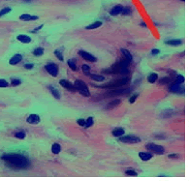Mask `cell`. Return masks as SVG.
Wrapping results in <instances>:
<instances>
[{
    "label": "cell",
    "instance_id": "cell-20",
    "mask_svg": "<svg viewBox=\"0 0 189 181\" xmlns=\"http://www.w3.org/2000/svg\"><path fill=\"white\" fill-rule=\"evenodd\" d=\"M16 39H18V41H19L21 43H24V44H29L31 42L30 37L27 36V35H24V34L19 35L18 37H16Z\"/></svg>",
    "mask_w": 189,
    "mask_h": 181
},
{
    "label": "cell",
    "instance_id": "cell-12",
    "mask_svg": "<svg viewBox=\"0 0 189 181\" xmlns=\"http://www.w3.org/2000/svg\"><path fill=\"white\" fill-rule=\"evenodd\" d=\"M21 60H22V55L19 54V53H16V54L12 56L11 59L9 60V63L11 65H16L19 64V62H21Z\"/></svg>",
    "mask_w": 189,
    "mask_h": 181
},
{
    "label": "cell",
    "instance_id": "cell-28",
    "mask_svg": "<svg viewBox=\"0 0 189 181\" xmlns=\"http://www.w3.org/2000/svg\"><path fill=\"white\" fill-rule=\"evenodd\" d=\"M94 124V119H93V117L92 116H89L88 118L85 120V125L84 127L85 128H90V127L93 125Z\"/></svg>",
    "mask_w": 189,
    "mask_h": 181
},
{
    "label": "cell",
    "instance_id": "cell-22",
    "mask_svg": "<svg viewBox=\"0 0 189 181\" xmlns=\"http://www.w3.org/2000/svg\"><path fill=\"white\" fill-rule=\"evenodd\" d=\"M102 24H103V22H102V21H94V22L90 23V24L87 25L85 28H87V30L96 29V28H99V27H100V26H102Z\"/></svg>",
    "mask_w": 189,
    "mask_h": 181
},
{
    "label": "cell",
    "instance_id": "cell-35",
    "mask_svg": "<svg viewBox=\"0 0 189 181\" xmlns=\"http://www.w3.org/2000/svg\"><path fill=\"white\" fill-rule=\"evenodd\" d=\"M184 80H185V79H184L183 76H182V75H178L177 78H175V82H178V83H180V84H182V83L184 82Z\"/></svg>",
    "mask_w": 189,
    "mask_h": 181
},
{
    "label": "cell",
    "instance_id": "cell-8",
    "mask_svg": "<svg viewBox=\"0 0 189 181\" xmlns=\"http://www.w3.org/2000/svg\"><path fill=\"white\" fill-rule=\"evenodd\" d=\"M79 54L81 55L84 60H87V61H90V62H96V61H97V58H96L94 55H92L91 53H89V52H85V51H79Z\"/></svg>",
    "mask_w": 189,
    "mask_h": 181
},
{
    "label": "cell",
    "instance_id": "cell-18",
    "mask_svg": "<svg viewBox=\"0 0 189 181\" xmlns=\"http://www.w3.org/2000/svg\"><path fill=\"white\" fill-rule=\"evenodd\" d=\"M112 136L115 137V138H120L121 136H123L124 134H125V131L123 128H115L112 130Z\"/></svg>",
    "mask_w": 189,
    "mask_h": 181
},
{
    "label": "cell",
    "instance_id": "cell-26",
    "mask_svg": "<svg viewBox=\"0 0 189 181\" xmlns=\"http://www.w3.org/2000/svg\"><path fill=\"white\" fill-rule=\"evenodd\" d=\"M90 78L92 80H95V82H104L105 80V78L103 76H100V75H90Z\"/></svg>",
    "mask_w": 189,
    "mask_h": 181
},
{
    "label": "cell",
    "instance_id": "cell-41",
    "mask_svg": "<svg viewBox=\"0 0 189 181\" xmlns=\"http://www.w3.org/2000/svg\"><path fill=\"white\" fill-rule=\"evenodd\" d=\"M138 96H139L138 94H135V95H133V96H131L130 99H129V103H130V104L135 103L136 100H137V98H138Z\"/></svg>",
    "mask_w": 189,
    "mask_h": 181
},
{
    "label": "cell",
    "instance_id": "cell-17",
    "mask_svg": "<svg viewBox=\"0 0 189 181\" xmlns=\"http://www.w3.org/2000/svg\"><path fill=\"white\" fill-rule=\"evenodd\" d=\"M120 52H121V53H122V55H123L124 59L128 60L129 62L132 61V59H133V56H132L131 52H129L128 49H121Z\"/></svg>",
    "mask_w": 189,
    "mask_h": 181
},
{
    "label": "cell",
    "instance_id": "cell-11",
    "mask_svg": "<svg viewBox=\"0 0 189 181\" xmlns=\"http://www.w3.org/2000/svg\"><path fill=\"white\" fill-rule=\"evenodd\" d=\"M169 84H170L169 85V90L174 93H178L180 91V89L183 88L181 84H180V83H178L175 82H172L171 83H169Z\"/></svg>",
    "mask_w": 189,
    "mask_h": 181
},
{
    "label": "cell",
    "instance_id": "cell-38",
    "mask_svg": "<svg viewBox=\"0 0 189 181\" xmlns=\"http://www.w3.org/2000/svg\"><path fill=\"white\" fill-rule=\"evenodd\" d=\"M132 13V10L129 8V7H123V10H122V12H121V14L123 15V16H128V15H130Z\"/></svg>",
    "mask_w": 189,
    "mask_h": 181
},
{
    "label": "cell",
    "instance_id": "cell-34",
    "mask_svg": "<svg viewBox=\"0 0 189 181\" xmlns=\"http://www.w3.org/2000/svg\"><path fill=\"white\" fill-rule=\"evenodd\" d=\"M12 11V8H10V7H6V8H3L1 11H0V16H5V15H7L8 13H10Z\"/></svg>",
    "mask_w": 189,
    "mask_h": 181
},
{
    "label": "cell",
    "instance_id": "cell-6",
    "mask_svg": "<svg viewBox=\"0 0 189 181\" xmlns=\"http://www.w3.org/2000/svg\"><path fill=\"white\" fill-rule=\"evenodd\" d=\"M45 70L52 77H57L58 76V73H59L58 66L56 64H54V63H49V64H47L45 66Z\"/></svg>",
    "mask_w": 189,
    "mask_h": 181
},
{
    "label": "cell",
    "instance_id": "cell-2",
    "mask_svg": "<svg viewBox=\"0 0 189 181\" xmlns=\"http://www.w3.org/2000/svg\"><path fill=\"white\" fill-rule=\"evenodd\" d=\"M75 85V88L77 91H79L82 96L84 97H90V91H89L88 87L87 85L84 80H81V79H77L74 83Z\"/></svg>",
    "mask_w": 189,
    "mask_h": 181
},
{
    "label": "cell",
    "instance_id": "cell-27",
    "mask_svg": "<svg viewBox=\"0 0 189 181\" xmlns=\"http://www.w3.org/2000/svg\"><path fill=\"white\" fill-rule=\"evenodd\" d=\"M82 71L85 76H90V67L87 64H84L82 66Z\"/></svg>",
    "mask_w": 189,
    "mask_h": 181
},
{
    "label": "cell",
    "instance_id": "cell-33",
    "mask_svg": "<svg viewBox=\"0 0 189 181\" xmlns=\"http://www.w3.org/2000/svg\"><path fill=\"white\" fill-rule=\"evenodd\" d=\"M54 55L56 56V57L58 58V60H60V61H63L64 60V56H63L62 54V52L60 51H58V49H56V51H54Z\"/></svg>",
    "mask_w": 189,
    "mask_h": 181
},
{
    "label": "cell",
    "instance_id": "cell-48",
    "mask_svg": "<svg viewBox=\"0 0 189 181\" xmlns=\"http://www.w3.org/2000/svg\"><path fill=\"white\" fill-rule=\"evenodd\" d=\"M180 1H185V0H180Z\"/></svg>",
    "mask_w": 189,
    "mask_h": 181
},
{
    "label": "cell",
    "instance_id": "cell-1",
    "mask_svg": "<svg viewBox=\"0 0 189 181\" xmlns=\"http://www.w3.org/2000/svg\"><path fill=\"white\" fill-rule=\"evenodd\" d=\"M1 159L4 160L10 167L15 170H26L30 166L29 160L25 156L21 155V154L16 153L4 154L1 157Z\"/></svg>",
    "mask_w": 189,
    "mask_h": 181
},
{
    "label": "cell",
    "instance_id": "cell-19",
    "mask_svg": "<svg viewBox=\"0 0 189 181\" xmlns=\"http://www.w3.org/2000/svg\"><path fill=\"white\" fill-rule=\"evenodd\" d=\"M139 157L142 161H148L153 157V155H152V153L150 152H140L139 153Z\"/></svg>",
    "mask_w": 189,
    "mask_h": 181
},
{
    "label": "cell",
    "instance_id": "cell-42",
    "mask_svg": "<svg viewBox=\"0 0 189 181\" xmlns=\"http://www.w3.org/2000/svg\"><path fill=\"white\" fill-rule=\"evenodd\" d=\"M24 68L27 70H32L34 68V64H32V63H26V64H24Z\"/></svg>",
    "mask_w": 189,
    "mask_h": 181
},
{
    "label": "cell",
    "instance_id": "cell-7",
    "mask_svg": "<svg viewBox=\"0 0 189 181\" xmlns=\"http://www.w3.org/2000/svg\"><path fill=\"white\" fill-rule=\"evenodd\" d=\"M59 84H60L62 87H64L65 89H67V90H69V91H71V92H76V91H77L76 88H75V85L73 84V83H71L70 82H68V80H66V79H60V80H59Z\"/></svg>",
    "mask_w": 189,
    "mask_h": 181
},
{
    "label": "cell",
    "instance_id": "cell-24",
    "mask_svg": "<svg viewBox=\"0 0 189 181\" xmlns=\"http://www.w3.org/2000/svg\"><path fill=\"white\" fill-rule=\"evenodd\" d=\"M158 79V75L156 73H151L150 76L147 77V82L150 83H154L156 82V80Z\"/></svg>",
    "mask_w": 189,
    "mask_h": 181
},
{
    "label": "cell",
    "instance_id": "cell-15",
    "mask_svg": "<svg viewBox=\"0 0 189 181\" xmlns=\"http://www.w3.org/2000/svg\"><path fill=\"white\" fill-rule=\"evenodd\" d=\"M120 103H121V100L120 99H115V100H112V101H111L107 106H106V109H112L117 108V107Z\"/></svg>",
    "mask_w": 189,
    "mask_h": 181
},
{
    "label": "cell",
    "instance_id": "cell-47",
    "mask_svg": "<svg viewBox=\"0 0 189 181\" xmlns=\"http://www.w3.org/2000/svg\"><path fill=\"white\" fill-rule=\"evenodd\" d=\"M24 1H25V2H30L31 0H24Z\"/></svg>",
    "mask_w": 189,
    "mask_h": 181
},
{
    "label": "cell",
    "instance_id": "cell-44",
    "mask_svg": "<svg viewBox=\"0 0 189 181\" xmlns=\"http://www.w3.org/2000/svg\"><path fill=\"white\" fill-rule=\"evenodd\" d=\"M159 53H160V51H159L158 49H153L151 51V54H152V55H158Z\"/></svg>",
    "mask_w": 189,
    "mask_h": 181
},
{
    "label": "cell",
    "instance_id": "cell-23",
    "mask_svg": "<svg viewBox=\"0 0 189 181\" xmlns=\"http://www.w3.org/2000/svg\"><path fill=\"white\" fill-rule=\"evenodd\" d=\"M61 151V145H59V143H54V145H52V154H55V155H57L59 154Z\"/></svg>",
    "mask_w": 189,
    "mask_h": 181
},
{
    "label": "cell",
    "instance_id": "cell-43",
    "mask_svg": "<svg viewBox=\"0 0 189 181\" xmlns=\"http://www.w3.org/2000/svg\"><path fill=\"white\" fill-rule=\"evenodd\" d=\"M168 157L170 159H178L180 158V155H178V154H169Z\"/></svg>",
    "mask_w": 189,
    "mask_h": 181
},
{
    "label": "cell",
    "instance_id": "cell-10",
    "mask_svg": "<svg viewBox=\"0 0 189 181\" xmlns=\"http://www.w3.org/2000/svg\"><path fill=\"white\" fill-rule=\"evenodd\" d=\"M26 121H27V123H29V124H32V125H37V124H39L40 121H41V118H40V116L38 114L33 113V114H30L27 117Z\"/></svg>",
    "mask_w": 189,
    "mask_h": 181
},
{
    "label": "cell",
    "instance_id": "cell-14",
    "mask_svg": "<svg viewBox=\"0 0 189 181\" xmlns=\"http://www.w3.org/2000/svg\"><path fill=\"white\" fill-rule=\"evenodd\" d=\"M48 88L49 89V91H51L52 95L54 96L56 100H60L61 95H60V93H59V91H58V89H57V88H55V87L52 86V85H49V86H48Z\"/></svg>",
    "mask_w": 189,
    "mask_h": 181
},
{
    "label": "cell",
    "instance_id": "cell-40",
    "mask_svg": "<svg viewBox=\"0 0 189 181\" xmlns=\"http://www.w3.org/2000/svg\"><path fill=\"white\" fill-rule=\"evenodd\" d=\"M77 124H78L79 126H81V127H84V125H85V119H84V118L78 119L77 120Z\"/></svg>",
    "mask_w": 189,
    "mask_h": 181
},
{
    "label": "cell",
    "instance_id": "cell-32",
    "mask_svg": "<svg viewBox=\"0 0 189 181\" xmlns=\"http://www.w3.org/2000/svg\"><path fill=\"white\" fill-rule=\"evenodd\" d=\"M125 174L127 176H138V173L136 172V170L129 169L127 170H125Z\"/></svg>",
    "mask_w": 189,
    "mask_h": 181
},
{
    "label": "cell",
    "instance_id": "cell-21",
    "mask_svg": "<svg viewBox=\"0 0 189 181\" xmlns=\"http://www.w3.org/2000/svg\"><path fill=\"white\" fill-rule=\"evenodd\" d=\"M181 40L180 39H171V40H168V41H166L165 44L168 46H173V47H177V46H180L181 45Z\"/></svg>",
    "mask_w": 189,
    "mask_h": 181
},
{
    "label": "cell",
    "instance_id": "cell-9",
    "mask_svg": "<svg viewBox=\"0 0 189 181\" xmlns=\"http://www.w3.org/2000/svg\"><path fill=\"white\" fill-rule=\"evenodd\" d=\"M131 89L126 88V89H122V88H117L115 90H112V91L108 92V96H117V95H123V94H127L128 92H130Z\"/></svg>",
    "mask_w": 189,
    "mask_h": 181
},
{
    "label": "cell",
    "instance_id": "cell-46",
    "mask_svg": "<svg viewBox=\"0 0 189 181\" xmlns=\"http://www.w3.org/2000/svg\"><path fill=\"white\" fill-rule=\"evenodd\" d=\"M140 25H142V26H144V27H147V25L145 24V22H142V23H140Z\"/></svg>",
    "mask_w": 189,
    "mask_h": 181
},
{
    "label": "cell",
    "instance_id": "cell-13",
    "mask_svg": "<svg viewBox=\"0 0 189 181\" xmlns=\"http://www.w3.org/2000/svg\"><path fill=\"white\" fill-rule=\"evenodd\" d=\"M122 10H123V6L122 5H120V4L115 5L112 8V10L110 11V15L111 16H117L119 14H121Z\"/></svg>",
    "mask_w": 189,
    "mask_h": 181
},
{
    "label": "cell",
    "instance_id": "cell-5",
    "mask_svg": "<svg viewBox=\"0 0 189 181\" xmlns=\"http://www.w3.org/2000/svg\"><path fill=\"white\" fill-rule=\"evenodd\" d=\"M145 147L150 150L152 153H155V154H158V155H161V154H164L165 152V148L162 145H155V143H147Z\"/></svg>",
    "mask_w": 189,
    "mask_h": 181
},
{
    "label": "cell",
    "instance_id": "cell-30",
    "mask_svg": "<svg viewBox=\"0 0 189 181\" xmlns=\"http://www.w3.org/2000/svg\"><path fill=\"white\" fill-rule=\"evenodd\" d=\"M173 80H172V78H170V77H167V78H163V79H161L160 80H159V83L162 85L164 83V84H169V83H171Z\"/></svg>",
    "mask_w": 189,
    "mask_h": 181
},
{
    "label": "cell",
    "instance_id": "cell-45",
    "mask_svg": "<svg viewBox=\"0 0 189 181\" xmlns=\"http://www.w3.org/2000/svg\"><path fill=\"white\" fill-rule=\"evenodd\" d=\"M42 28H43V24H41V25H39V26H37V27H36V28H34V29H33V30H31V31H30V32H32V33H36V32H37V31H39V30H41Z\"/></svg>",
    "mask_w": 189,
    "mask_h": 181
},
{
    "label": "cell",
    "instance_id": "cell-3",
    "mask_svg": "<svg viewBox=\"0 0 189 181\" xmlns=\"http://www.w3.org/2000/svg\"><path fill=\"white\" fill-rule=\"evenodd\" d=\"M129 83V78L128 77H125V78H122L120 79L115 80V82H109L107 84H105L103 87H111V88H120V87L124 86Z\"/></svg>",
    "mask_w": 189,
    "mask_h": 181
},
{
    "label": "cell",
    "instance_id": "cell-31",
    "mask_svg": "<svg viewBox=\"0 0 189 181\" xmlns=\"http://www.w3.org/2000/svg\"><path fill=\"white\" fill-rule=\"evenodd\" d=\"M15 137L16 139H19V140H24L25 137H26V134L24 132V131H21V132H16L15 134Z\"/></svg>",
    "mask_w": 189,
    "mask_h": 181
},
{
    "label": "cell",
    "instance_id": "cell-16",
    "mask_svg": "<svg viewBox=\"0 0 189 181\" xmlns=\"http://www.w3.org/2000/svg\"><path fill=\"white\" fill-rule=\"evenodd\" d=\"M19 19H21V21H36V19H38V16H31L29 14H22L21 16H19Z\"/></svg>",
    "mask_w": 189,
    "mask_h": 181
},
{
    "label": "cell",
    "instance_id": "cell-36",
    "mask_svg": "<svg viewBox=\"0 0 189 181\" xmlns=\"http://www.w3.org/2000/svg\"><path fill=\"white\" fill-rule=\"evenodd\" d=\"M11 84L13 86H19L21 84V80L19 79H12L11 80Z\"/></svg>",
    "mask_w": 189,
    "mask_h": 181
},
{
    "label": "cell",
    "instance_id": "cell-37",
    "mask_svg": "<svg viewBox=\"0 0 189 181\" xmlns=\"http://www.w3.org/2000/svg\"><path fill=\"white\" fill-rule=\"evenodd\" d=\"M118 74H120V75H123V76H127L129 74V69L128 67H124V68H121L120 70L118 71Z\"/></svg>",
    "mask_w": 189,
    "mask_h": 181
},
{
    "label": "cell",
    "instance_id": "cell-25",
    "mask_svg": "<svg viewBox=\"0 0 189 181\" xmlns=\"http://www.w3.org/2000/svg\"><path fill=\"white\" fill-rule=\"evenodd\" d=\"M67 64L69 66V68H70L72 71H74L76 72L77 71V65H76V61H75V59H68V61H67Z\"/></svg>",
    "mask_w": 189,
    "mask_h": 181
},
{
    "label": "cell",
    "instance_id": "cell-39",
    "mask_svg": "<svg viewBox=\"0 0 189 181\" xmlns=\"http://www.w3.org/2000/svg\"><path fill=\"white\" fill-rule=\"evenodd\" d=\"M9 85V83L7 80L3 79H0V88H5Z\"/></svg>",
    "mask_w": 189,
    "mask_h": 181
},
{
    "label": "cell",
    "instance_id": "cell-4",
    "mask_svg": "<svg viewBox=\"0 0 189 181\" xmlns=\"http://www.w3.org/2000/svg\"><path fill=\"white\" fill-rule=\"evenodd\" d=\"M119 140L121 142H124V143H129V145H134V143H139L141 142V139L139 137H136V136H121L119 138Z\"/></svg>",
    "mask_w": 189,
    "mask_h": 181
},
{
    "label": "cell",
    "instance_id": "cell-29",
    "mask_svg": "<svg viewBox=\"0 0 189 181\" xmlns=\"http://www.w3.org/2000/svg\"><path fill=\"white\" fill-rule=\"evenodd\" d=\"M33 54L35 56H42L44 54V49L43 48H36L34 51H33Z\"/></svg>",
    "mask_w": 189,
    "mask_h": 181
}]
</instances>
